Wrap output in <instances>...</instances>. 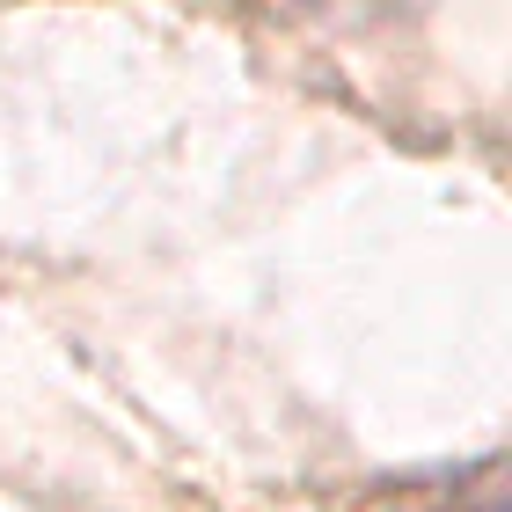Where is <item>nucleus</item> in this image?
Masks as SVG:
<instances>
[{
    "instance_id": "f257e3e1",
    "label": "nucleus",
    "mask_w": 512,
    "mask_h": 512,
    "mask_svg": "<svg viewBox=\"0 0 512 512\" xmlns=\"http://www.w3.org/2000/svg\"><path fill=\"white\" fill-rule=\"evenodd\" d=\"M491 512H498V505H491Z\"/></svg>"
}]
</instances>
